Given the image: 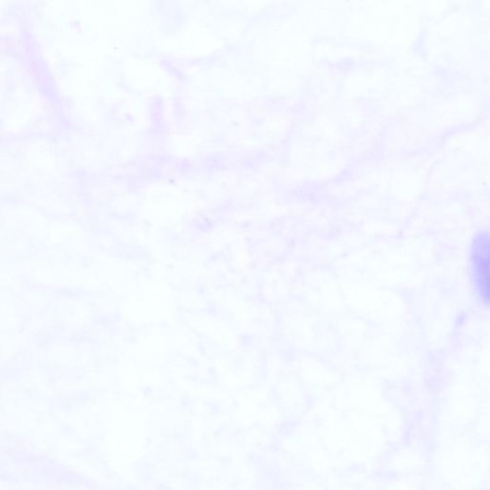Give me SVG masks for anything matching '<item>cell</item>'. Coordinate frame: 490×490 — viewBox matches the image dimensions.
<instances>
[{
    "mask_svg": "<svg viewBox=\"0 0 490 490\" xmlns=\"http://www.w3.org/2000/svg\"><path fill=\"white\" fill-rule=\"evenodd\" d=\"M477 245L475 255H474V267L479 286L483 290V293L487 296L489 291V241H482Z\"/></svg>",
    "mask_w": 490,
    "mask_h": 490,
    "instance_id": "cell-1",
    "label": "cell"
}]
</instances>
